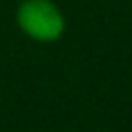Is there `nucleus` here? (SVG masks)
<instances>
[{"label": "nucleus", "instance_id": "nucleus-1", "mask_svg": "<svg viewBox=\"0 0 132 132\" xmlns=\"http://www.w3.org/2000/svg\"><path fill=\"white\" fill-rule=\"evenodd\" d=\"M20 31L35 42H57L66 31V20L60 7L51 0H24L15 11Z\"/></svg>", "mask_w": 132, "mask_h": 132}]
</instances>
